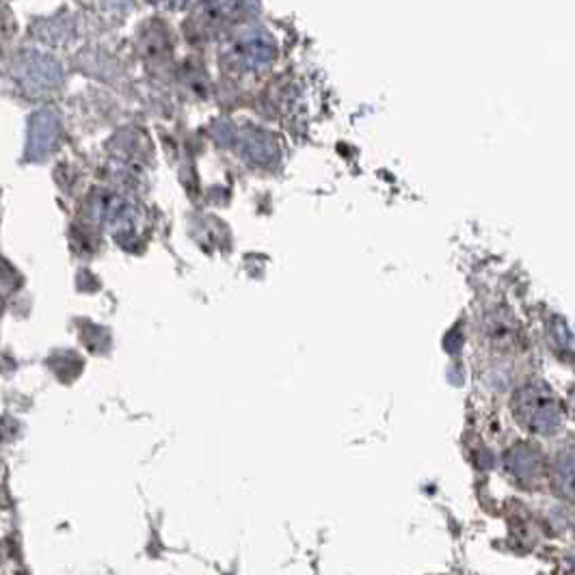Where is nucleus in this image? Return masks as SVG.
<instances>
[{
  "mask_svg": "<svg viewBox=\"0 0 575 575\" xmlns=\"http://www.w3.org/2000/svg\"><path fill=\"white\" fill-rule=\"evenodd\" d=\"M515 411L524 426L537 432H549L560 420L556 398L549 394L545 385L524 387L515 398Z\"/></svg>",
  "mask_w": 575,
  "mask_h": 575,
  "instance_id": "obj_1",
  "label": "nucleus"
}]
</instances>
